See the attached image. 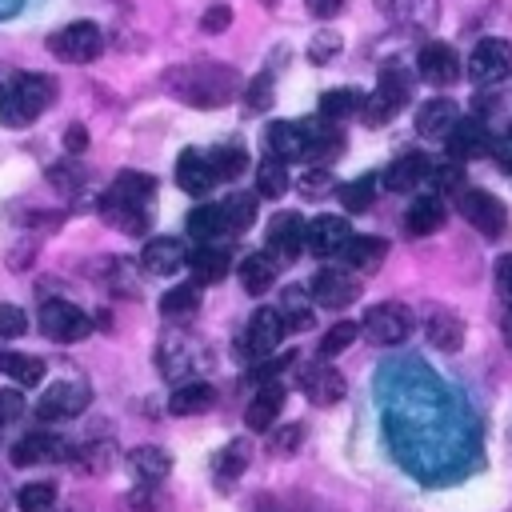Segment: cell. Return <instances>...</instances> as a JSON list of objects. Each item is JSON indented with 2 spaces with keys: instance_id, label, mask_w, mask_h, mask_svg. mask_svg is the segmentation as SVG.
Wrapping results in <instances>:
<instances>
[{
  "instance_id": "e0dca14e",
  "label": "cell",
  "mask_w": 512,
  "mask_h": 512,
  "mask_svg": "<svg viewBox=\"0 0 512 512\" xmlns=\"http://www.w3.org/2000/svg\"><path fill=\"white\" fill-rule=\"evenodd\" d=\"M304 216L300 212H280L268 224V256L272 260H296L304 248Z\"/></svg>"
},
{
  "instance_id": "8d00e7d4",
  "label": "cell",
  "mask_w": 512,
  "mask_h": 512,
  "mask_svg": "<svg viewBox=\"0 0 512 512\" xmlns=\"http://www.w3.org/2000/svg\"><path fill=\"white\" fill-rule=\"evenodd\" d=\"M220 208H224L228 232H248L256 224V192H228Z\"/></svg>"
},
{
  "instance_id": "f907efd6",
  "label": "cell",
  "mask_w": 512,
  "mask_h": 512,
  "mask_svg": "<svg viewBox=\"0 0 512 512\" xmlns=\"http://www.w3.org/2000/svg\"><path fill=\"white\" fill-rule=\"evenodd\" d=\"M28 332V312L20 304H0V336H24Z\"/></svg>"
},
{
  "instance_id": "3957f363",
  "label": "cell",
  "mask_w": 512,
  "mask_h": 512,
  "mask_svg": "<svg viewBox=\"0 0 512 512\" xmlns=\"http://www.w3.org/2000/svg\"><path fill=\"white\" fill-rule=\"evenodd\" d=\"M408 96H412V72L408 68H400L396 60L392 64H384L380 68V80H376V88L364 96V108H360V116H364V124H384V120H392L404 104H408Z\"/></svg>"
},
{
  "instance_id": "7c38bea8",
  "label": "cell",
  "mask_w": 512,
  "mask_h": 512,
  "mask_svg": "<svg viewBox=\"0 0 512 512\" xmlns=\"http://www.w3.org/2000/svg\"><path fill=\"white\" fill-rule=\"evenodd\" d=\"M308 296L320 308H348L360 296V280L348 268H320L312 276V284H308Z\"/></svg>"
},
{
  "instance_id": "5b68a950",
  "label": "cell",
  "mask_w": 512,
  "mask_h": 512,
  "mask_svg": "<svg viewBox=\"0 0 512 512\" xmlns=\"http://www.w3.org/2000/svg\"><path fill=\"white\" fill-rule=\"evenodd\" d=\"M456 208H460V216L480 232V236H488V240H496V236H504V228H508V212H504V204L492 196V192H484V188H460L456 192Z\"/></svg>"
},
{
  "instance_id": "603a6c76",
  "label": "cell",
  "mask_w": 512,
  "mask_h": 512,
  "mask_svg": "<svg viewBox=\"0 0 512 512\" xmlns=\"http://www.w3.org/2000/svg\"><path fill=\"white\" fill-rule=\"evenodd\" d=\"M280 408H284V384H280V380H268V384H260L256 396L248 400V408H244V424H248L252 432H268V428L276 424Z\"/></svg>"
},
{
  "instance_id": "9a60e30c",
  "label": "cell",
  "mask_w": 512,
  "mask_h": 512,
  "mask_svg": "<svg viewBox=\"0 0 512 512\" xmlns=\"http://www.w3.org/2000/svg\"><path fill=\"white\" fill-rule=\"evenodd\" d=\"M352 240V224L344 216H316L304 228V248L312 256H340V248Z\"/></svg>"
},
{
  "instance_id": "f6af8a7d",
  "label": "cell",
  "mask_w": 512,
  "mask_h": 512,
  "mask_svg": "<svg viewBox=\"0 0 512 512\" xmlns=\"http://www.w3.org/2000/svg\"><path fill=\"white\" fill-rule=\"evenodd\" d=\"M16 504H20V512H52L56 508V484L32 480V484H24L16 492Z\"/></svg>"
},
{
  "instance_id": "484cf974",
  "label": "cell",
  "mask_w": 512,
  "mask_h": 512,
  "mask_svg": "<svg viewBox=\"0 0 512 512\" xmlns=\"http://www.w3.org/2000/svg\"><path fill=\"white\" fill-rule=\"evenodd\" d=\"M388 256V240L380 236H352L344 248H340V260L352 268V272H376Z\"/></svg>"
},
{
  "instance_id": "cb8c5ba5",
  "label": "cell",
  "mask_w": 512,
  "mask_h": 512,
  "mask_svg": "<svg viewBox=\"0 0 512 512\" xmlns=\"http://www.w3.org/2000/svg\"><path fill=\"white\" fill-rule=\"evenodd\" d=\"M188 268H192V280H196V284H216V280L228 276L232 252L220 248V244H196V248L188 252Z\"/></svg>"
},
{
  "instance_id": "9f6ffc18",
  "label": "cell",
  "mask_w": 512,
  "mask_h": 512,
  "mask_svg": "<svg viewBox=\"0 0 512 512\" xmlns=\"http://www.w3.org/2000/svg\"><path fill=\"white\" fill-rule=\"evenodd\" d=\"M300 440H304V428H300V424H288V428L272 432V448H276V452H292Z\"/></svg>"
},
{
  "instance_id": "d6a6232c",
  "label": "cell",
  "mask_w": 512,
  "mask_h": 512,
  "mask_svg": "<svg viewBox=\"0 0 512 512\" xmlns=\"http://www.w3.org/2000/svg\"><path fill=\"white\" fill-rule=\"evenodd\" d=\"M272 280H276V260L268 252H252V256L240 260V288L244 292L260 296V292L272 288Z\"/></svg>"
},
{
  "instance_id": "be15d7a7",
  "label": "cell",
  "mask_w": 512,
  "mask_h": 512,
  "mask_svg": "<svg viewBox=\"0 0 512 512\" xmlns=\"http://www.w3.org/2000/svg\"><path fill=\"white\" fill-rule=\"evenodd\" d=\"M4 500H8V492H4V484H0V512H4Z\"/></svg>"
},
{
  "instance_id": "6f0895ef",
  "label": "cell",
  "mask_w": 512,
  "mask_h": 512,
  "mask_svg": "<svg viewBox=\"0 0 512 512\" xmlns=\"http://www.w3.org/2000/svg\"><path fill=\"white\" fill-rule=\"evenodd\" d=\"M496 288H500V296L512 304V252H504V256L496 260Z\"/></svg>"
},
{
  "instance_id": "44dd1931",
  "label": "cell",
  "mask_w": 512,
  "mask_h": 512,
  "mask_svg": "<svg viewBox=\"0 0 512 512\" xmlns=\"http://www.w3.org/2000/svg\"><path fill=\"white\" fill-rule=\"evenodd\" d=\"M424 332H428V344L440 352H456L464 344V320L444 304H432L424 312Z\"/></svg>"
},
{
  "instance_id": "11a10c76",
  "label": "cell",
  "mask_w": 512,
  "mask_h": 512,
  "mask_svg": "<svg viewBox=\"0 0 512 512\" xmlns=\"http://www.w3.org/2000/svg\"><path fill=\"white\" fill-rule=\"evenodd\" d=\"M228 24H232V8H228V4H212V8L204 12V20H200L204 32H224Z\"/></svg>"
},
{
  "instance_id": "6da1fadb",
  "label": "cell",
  "mask_w": 512,
  "mask_h": 512,
  "mask_svg": "<svg viewBox=\"0 0 512 512\" xmlns=\"http://www.w3.org/2000/svg\"><path fill=\"white\" fill-rule=\"evenodd\" d=\"M168 88L196 108H216L224 100H232V92L240 88L236 68L216 64V60H200V64H180L168 72Z\"/></svg>"
},
{
  "instance_id": "277c9868",
  "label": "cell",
  "mask_w": 512,
  "mask_h": 512,
  "mask_svg": "<svg viewBox=\"0 0 512 512\" xmlns=\"http://www.w3.org/2000/svg\"><path fill=\"white\" fill-rule=\"evenodd\" d=\"M412 308H404V304H396V300H380V304H372L368 312H364V320H360V332L376 344V348H396V344H404L408 336H412Z\"/></svg>"
},
{
  "instance_id": "ffe728a7",
  "label": "cell",
  "mask_w": 512,
  "mask_h": 512,
  "mask_svg": "<svg viewBox=\"0 0 512 512\" xmlns=\"http://www.w3.org/2000/svg\"><path fill=\"white\" fill-rule=\"evenodd\" d=\"M184 264H188V248H184L176 236H156V240H148L144 252H140V268L152 272V276H172V272H180Z\"/></svg>"
},
{
  "instance_id": "ac0fdd59",
  "label": "cell",
  "mask_w": 512,
  "mask_h": 512,
  "mask_svg": "<svg viewBox=\"0 0 512 512\" xmlns=\"http://www.w3.org/2000/svg\"><path fill=\"white\" fill-rule=\"evenodd\" d=\"M376 12L400 28H420L428 32L440 16V0H376Z\"/></svg>"
},
{
  "instance_id": "c3c4849f",
  "label": "cell",
  "mask_w": 512,
  "mask_h": 512,
  "mask_svg": "<svg viewBox=\"0 0 512 512\" xmlns=\"http://www.w3.org/2000/svg\"><path fill=\"white\" fill-rule=\"evenodd\" d=\"M244 104H248L252 112H264V108L272 104V72H260V76L244 88Z\"/></svg>"
},
{
  "instance_id": "8992f818",
  "label": "cell",
  "mask_w": 512,
  "mask_h": 512,
  "mask_svg": "<svg viewBox=\"0 0 512 512\" xmlns=\"http://www.w3.org/2000/svg\"><path fill=\"white\" fill-rule=\"evenodd\" d=\"M464 72H468V80L480 84V88L504 84V80L512 76V44H508V40H496V36H484V40L472 48Z\"/></svg>"
},
{
  "instance_id": "d4e9b609",
  "label": "cell",
  "mask_w": 512,
  "mask_h": 512,
  "mask_svg": "<svg viewBox=\"0 0 512 512\" xmlns=\"http://www.w3.org/2000/svg\"><path fill=\"white\" fill-rule=\"evenodd\" d=\"M456 120H460V108H456L452 100L436 96V100L420 104V112H416V132L428 136V140H444V136L456 128Z\"/></svg>"
},
{
  "instance_id": "60d3db41",
  "label": "cell",
  "mask_w": 512,
  "mask_h": 512,
  "mask_svg": "<svg viewBox=\"0 0 512 512\" xmlns=\"http://www.w3.org/2000/svg\"><path fill=\"white\" fill-rule=\"evenodd\" d=\"M376 184H380V176H356V180H348V184H340V204L348 208V212H368L372 208V200H376Z\"/></svg>"
},
{
  "instance_id": "4dcf8cb0",
  "label": "cell",
  "mask_w": 512,
  "mask_h": 512,
  "mask_svg": "<svg viewBox=\"0 0 512 512\" xmlns=\"http://www.w3.org/2000/svg\"><path fill=\"white\" fill-rule=\"evenodd\" d=\"M100 212L112 220V228H120V232H128V236H140V232L148 228L144 204H128V200H120V196H112V192L100 200Z\"/></svg>"
},
{
  "instance_id": "7402d4cb",
  "label": "cell",
  "mask_w": 512,
  "mask_h": 512,
  "mask_svg": "<svg viewBox=\"0 0 512 512\" xmlns=\"http://www.w3.org/2000/svg\"><path fill=\"white\" fill-rule=\"evenodd\" d=\"M428 168H432V160L424 156V152H404V156H396L388 168H384V188L388 192H416V184H424L428 180Z\"/></svg>"
},
{
  "instance_id": "7bdbcfd3",
  "label": "cell",
  "mask_w": 512,
  "mask_h": 512,
  "mask_svg": "<svg viewBox=\"0 0 512 512\" xmlns=\"http://www.w3.org/2000/svg\"><path fill=\"white\" fill-rule=\"evenodd\" d=\"M360 336V324L356 320H336L324 336H320V360H332V356H340V352H348L352 348V340Z\"/></svg>"
},
{
  "instance_id": "ba28073f",
  "label": "cell",
  "mask_w": 512,
  "mask_h": 512,
  "mask_svg": "<svg viewBox=\"0 0 512 512\" xmlns=\"http://www.w3.org/2000/svg\"><path fill=\"white\" fill-rule=\"evenodd\" d=\"M36 324H40V332H44L48 340H56V344H72V340H84V336L92 332L88 312H80V308L68 304V300H44Z\"/></svg>"
},
{
  "instance_id": "836d02e7",
  "label": "cell",
  "mask_w": 512,
  "mask_h": 512,
  "mask_svg": "<svg viewBox=\"0 0 512 512\" xmlns=\"http://www.w3.org/2000/svg\"><path fill=\"white\" fill-rule=\"evenodd\" d=\"M268 152L276 156V160H304V132H300V120L296 124H288V120H280V124H272L268 128Z\"/></svg>"
},
{
  "instance_id": "e575fe53",
  "label": "cell",
  "mask_w": 512,
  "mask_h": 512,
  "mask_svg": "<svg viewBox=\"0 0 512 512\" xmlns=\"http://www.w3.org/2000/svg\"><path fill=\"white\" fill-rule=\"evenodd\" d=\"M0 372L12 380V384H40L44 380V360L32 356V352H0Z\"/></svg>"
},
{
  "instance_id": "94428289",
  "label": "cell",
  "mask_w": 512,
  "mask_h": 512,
  "mask_svg": "<svg viewBox=\"0 0 512 512\" xmlns=\"http://www.w3.org/2000/svg\"><path fill=\"white\" fill-rule=\"evenodd\" d=\"M492 152H496V160H500V164H504V168L512 172V128L504 132V140H500V144H496Z\"/></svg>"
},
{
  "instance_id": "f1b7e54d",
  "label": "cell",
  "mask_w": 512,
  "mask_h": 512,
  "mask_svg": "<svg viewBox=\"0 0 512 512\" xmlns=\"http://www.w3.org/2000/svg\"><path fill=\"white\" fill-rule=\"evenodd\" d=\"M212 404H216V388H212V384H204V380H184V384L172 392L168 412H172V416H200V412H208Z\"/></svg>"
},
{
  "instance_id": "4fadbf2b",
  "label": "cell",
  "mask_w": 512,
  "mask_h": 512,
  "mask_svg": "<svg viewBox=\"0 0 512 512\" xmlns=\"http://www.w3.org/2000/svg\"><path fill=\"white\" fill-rule=\"evenodd\" d=\"M300 132H304V160L332 164L344 152V132L336 128V120H324V116L300 120Z\"/></svg>"
},
{
  "instance_id": "816d5d0a",
  "label": "cell",
  "mask_w": 512,
  "mask_h": 512,
  "mask_svg": "<svg viewBox=\"0 0 512 512\" xmlns=\"http://www.w3.org/2000/svg\"><path fill=\"white\" fill-rule=\"evenodd\" d=\"M336 52H340V36L336 32H316L312 44H308V60L312 64H328Z\"/></svg>"
},
{
  "instance_id": "d590c367",
  "label": "cell",
  "mask_w": 512,
  "mask_h": 512,
  "mask_svg": "<svg viewBox=\"0 0 512 512\" xmlns=\"http://www.w3.org/2000/svg\"><path fill=\"white\" fill-rule=\"evenodd\" d=\"M364 108V92L360 88H328L320 96V116L324 120H344V116H356Z\"/></svg>"
},
{
  "instance_id": "1f68e13d",
  "label": "cell",
  "mask_w": 512,
  "mask_h": 512,
  "mask_svg": "<svg viewBox=\"0 0 512 512\" xmlns=\"http://www.w3.org/2000/svg\"><path fill=\"white\" fill-rule=\"evenodd\" d=\"M224 208L220 204H200V208H192L188 212V236L196 240V244H216L220 236H224Z\"/></svg>"
},
{
  "instance_id": "2e32d148",
  "label": "cell",
  "mask_w": 512,
  "mask_h": 512,
  "mask_svg": "<svg viewBox=\"0 0 512 512\" xmlns=\"http://www.w3.org/2000/svg\"><path fill=\"white\" fill-rule=\"evenodd\" d=\"M68 456H72L68 444H64L60 436H52V432H28V436H20L16 448H12V464H16V468L56 464V460H68Z\"/></svg>"
},
{
  "instance_id": "30bf717a",
  "label": "cell",
  "mask_w": 512,
  "mask_h": 512,
  "mask_svg": "<svg viewBox=\"0 0 512 512\" xmlns=\"http://www.w3.org/2000/svg\"><path fill=\"white\" fill-rule=\"evenodd\" d=\"M444 144H448V156H452L456 164H464V160H484V156H492V148H496V140H492V132H488V124H484L480 116L456 120V128L444 136Z\"/></svg>"
},
{
  "instance_id": "bcb514c9",
  "label": "cell",
  "mask_w": 512,
  "mask_h": 512,
  "mask_svg": "<svg viewBox=\"0 0 512 512\" xmlns=\"http://www.w3.org/2000/svg\"><path fill=\"white\" fill-rule=\"evenodd\" d=\"M428 184H432L436 196H440V192H460V188H464V168H460L456 160L436 164V168H428Z\"/></svg>"
},
{
  "instance_id": "db71d44e",
  "label": "cell",
  "mask_w": 512,
  "mask_h": 512,
  "mask_svg": "<svg viewBox=\"0 0 512 512\" xmlns=\"http://www.w3.org/2000/svg\"><path fill=\"white\" fill-rule=\"evenodd\" d=\"M24 416V396L16 388H0V424H12Z\"/></svg>"
},
{
  "instance_id": "6125c7cd",
  "label": "cell",
  "mask_w": 512,
  "mask_h": 512,
  "mask_svg": "<svg viewBox=\"0 0 512 512\" xmlns=\"http://www.w3.org/2000/svg\"><path fill=\"white\" fill-rule=\"evenodd\" d=\"M504 344L512 348V312H508V320H504Z\"/></svg>"
},
{
  "instance_id": "5bb4252c",
  "label": "cell",
  "mask_w": 512,
  "mask_h": 512,
  "mask_svg": "<svg viewBox=\"0 0 512 512\" xmlns=\"http://www.w3.org/2000/svg\"><path fill=\"white\" fill-rule=\"evenodd\" d=\"M284 332H288V324H284L280 308H256V312L248 316L244 348H248L256 360H260V356H272V348L284 340Z\"/></svg>"
},
{
  "instance_id": "680465c9",
  "label": "cell",
  "mask_w": 512,
  "mask_h": 512,
  "mask_svg": "<svg viewBox=\"0 0 512 512\" xmlns=\"http://www.w3.org/2000/svg\"><path fill=\"white\" fill-rule=\"evenodd\" d=\"M64 148H68V152H84V148H88V132H84V124H68V132H64Z\"/></svg>"
},
{
  "instance_id": "83f0119b",
  "label": "cell",
  "mask_w": 512,
  "mask_h": 512,
  "mask_svg": "<svg viewBox=\"0 0 512 512\" xmlns=\"http://www.w3.org/2000/svg\"><path fill=\"white\" fill-rule=\"evenodd\" d=\"M444 200L436 196V192H428V196H416L412 200V208L404 212V228L412 232V236H432V232H440V224H444Z\"/></svg>"
},
{
  "instance_id": "74e56055",
  "label": "cell",
  "mask_w": 512,
  "mask_h": 512,
  "mask_svg": "<svg viewBox=\"0 0 512 512\" xmlns=\"http://www.w3.org/2000/svg\"><path fill=\"white\" fill-rule=\"evenodd\" d=\"M256 192H260L264 200H276V196L288 192V164L276 160L272 152H268V160L256 164Z\"/></svg>"
},
{
  "instance_id": "91938a15",
  "label": "cell",
  "mask_w": 512,
  "mask_h": 512,
  "mask_svg": "<svg viewBox=\"0 0 512 512\" xmlns=\"http://www.w3.org/2000/svg\"><path fill=\"white\" fill-rule=\"evenodd\" d=\"M340 8H344V0H308V12H312L316 20H332Z\"/></svg>"
},
{
  "instance_id": "f546056e",
  "label": "cell",
  "mask_w": 512,
  "mask_h": 512,
  "mask_svg": "<svg viewBox=\"0 0 512 512\" xmlns=\"http://www.w3.org/2000/svg\"><path fill=\"white\" fill-rule=\"evenodd\" d=\"M128 468L136 472L140 484H160L168 476V468H172V456L164 448H156V444H140V448L128 452Z\"/></svg>"
},
{
  "instance_id": "f35d334b",
  "label": "cell",
  "mask_w": 512,
  "mask_h": 512,
  "mask_svg": "<svg viewBox=\"0 0 512 512\" xmlns=\"http://www.w3.org/2000/svg\"><path fill=\"white\" fill-rule=\"evenodd\" d=\"M112 196H120V200H128V204H148L152 200V192H156V180L148 176V172H120L116 180H112V188H108Z\"/></svg>"
},
{
  "instance_id": "9c48e42d",
  "label": "cell",
  "mask_w": 512,
  "mask_h": 512,
  "mask_svg": "<svg viewBox=\"0 0 512 512\" xmlns=\"http://www.w3.org/2000/svg\"><path fill=\"white\" fill-rule=\"evenodd\" d=\"M416 72H420L424 84H432V88H448V84L460 80L464 60L456 56L452 44H444V40H428V44L420 48V56H416Z\"/></svg>"
},
{
  "instance_id": "f5cc1de1",
  "label": "cell",
  "mask_w": 512,
  "mask_h": 512,
  "mask_svg": "<svg viewBox=\"0 0 512 512\" xmlns=\"http://www.w3.org/2000/svg\"><path fill=\"white\" fill-rule=\"evenodd\" d=\"M296 188H300V196H324V192L332 188V176H328V168L320 164V168L304 172V176L296 180Z\"/></svg>"
},
{
  "instance_id": "681fc988",
  "label": "cell",
  "mask_w": 512,
  "mask_h": 512,
  "mask_svg": "<svg viewBox=\"0 0 512 512\" xmlns=\"http://www.w3.org/2000/svg\"><path fill=\"white\" fill-rule=\"evenodd\" d=\"M76 464L84 472H104L112 464V444H84L80 456H76Z\"/></svg>"
},
{
  "instance_id": "ee69618b",
  "label": "cell",
  "mask_w": 512,
  "mask_h": 512,
  "mask_svg": "<svg viewBox=\"0 0 512 512\" xmlns=\"http://www.w3.org/2000/svg\"><path fill=\"white\" fill-rule=\"evenodd\" d=\"M200 308V288H196V280L192 284H180V288H168L164 296H160V312L164 316H192Z\"/></svg>"
},
{
  "instance_id": "b9f144b4",
  "label": "cell",
  "mask_w": 512,
  "mask_h": 512,
  "mask_svg": "<svg viewBox=\"0 0 512 512\" xmlns=\"http://www.w3.org/2000/svg\"><path fill=\"white\" fill-rule=\"evenodd\" d=\"M212 468H216V484H220V488H232V480L248 468V444H244V440H232V444L216 456Z\"/></svg>"
},
{
  "instance_id": "52a82bcc",
  "label": "cell",
  "mask_w": 512,
  "mask_h": 512,
  "mask_svg": "<svg viewBox=\"0 0 512 512\" xmlns=\"http://www.w3.org/2000/svg\"><path fill=\"white\" fill-rule=\"evenodd\" d=\"M100 48H104V36H100V28L92 20H76V24H68V28L48 36V52L56 60H64V64H88V60L100 56Z\"/></svg>"
},
{
  "instance_id": "7dc6e473",
  "label": "cell",
  "mask_w": 512,
  "mask_h": 512,
  "mask_svg": "<svg viewBox=\"0 0 512 512\" xmlns=\"http://www.w3.org/2000/svg\"><path fill=\"white\" fill-rule=\"evenodd\" d=\"M48 184H52L56 192H80V184H84V168H80L76 160L52 164V168H48Z\"/></svg>"
},
{
  "instance_id": "7a4b0ae2",
  "label": "cell",
  "mask_w": 512,
  "mask_h": 512,
  "mask_svg": "<svg viewBox=\"0 0 512 512\" xmlns=\"http://www.w3.org/2000/svg\"><path fill=\"white\" fill-rule=\"evenodd\" d=\"M52 96H56L52 76L20 72V76H12L8 84H0V120H4L8 128H24V124L36 120L40 112H48Z\"/></svg>"
},
{
  "instance_id": "d6986e66",
  "label": "cell",
  "mask_w": 512,
  "mask_h": 512,
  "mask_svg": "<svg viewBox=\"0 0 512 512\" xmlns=\"http://www.w3.org/2000/svg\"><path fill=\"white\" fill-rule=\"evenodd\" d=\"M300 388H304V396H308L312 404L328 408V404H336V400L344 396V376H340L328 360H316V364H308V368L300 372Z\"/></svg>"
},
{
  "instance_id": "8fae6325",
  "label": "cell",
  "mask_w": 512,
  "mask_h": 512,
  "mask_svg": "<svg viewBox=\"0 0 512 512\" xmlns=\"http://www.w3.org/2000/svg\"><path fill=\"white\" fill-rule=\"evenodd\" d=\"M88 400H92V392L84 380H60V384H48V392L36 404V416L40 420H68V416H80L88 408Z\"/></svg>"
},
{
  "instance_id": "ab89813d",
  "label": "cell",
  "mask_w": 512,
  "mask_h": 512,
  "mask_svg": "<svg viewBox=\"0 0 512 512\" xmlns=\"http://www.w3.org/2000/svg\"><path fill=\"white\" fill-rule=\"evenodd\" d=\"M204 156H208V168H212L216 180H236V176L248 168V152L236 148V144H228V148H212V152H204Z\"/></svg>"
},
{
  "instance_id": "4316f807",
  "label": "cell",
  "mask_w": 512,
  "mask_h": 512,
  "mask_svg": "<svg viewBox=\"0 0 512 512\" xmlns=\"http://www.w3.org/2000/svg\"><path fill=\"white\" fill-rule=\"evenodd\" d=\"M176 184L188 192V196H204L212 184H216V176H212V168H208V156L204 152H180V160H176Z\"/></svg>"
}]
</instances>
